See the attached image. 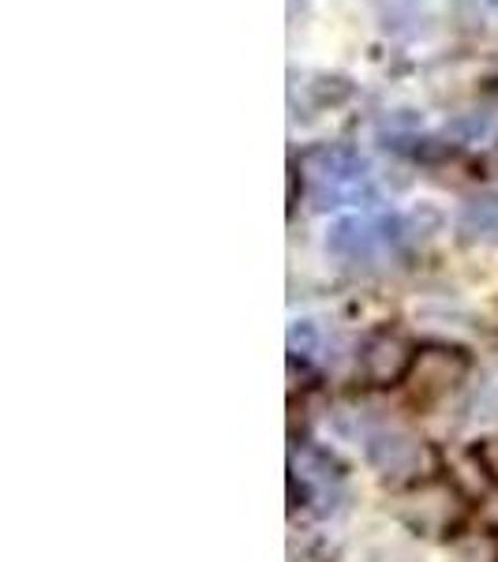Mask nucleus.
Listing matches in <instances>:
<instances>
[{
	"label": "nucleus",
	"mask_w": 498,
	"mask_h": 562,
	"mask_svg": "<svg viewBox=\"0 0 498 562\" xmlns=\"http://www.w3.org/2000/svg\"><path fill=\"white\" fill-rule=\"evenodd\" d=\"M301 173L307 188H312V199L319 211L371 199L367 161L352 147H341V143H322V147L307 150L301 158Z\"/></svg>",
	"instance_id": "f257e3e1"
},
{
	"label": "nucleus",
	"mask_w": 498,
	"mask_h": 562,
	"mask_svg": "<svg viewBox=\"0 0 498 562\" xmlns=\"http://www.w3.org/2000/svg\"><path fill=\"white\" fill-rule=\"evenodd\" d=\"M367 461L386 484H412L434 473V450L401 424H378L367 431Z\"/></svg>",
	"instance_id": "f03ea898"
},
{
	"label": "nucleus",
	"mask_w": 498,
	"mask_h": 562,
	"mask_svg": "<svg viewBox=\"0 0 498 562\" xmlns=\"http://www.w3.org/2000/svg\"><path fill=\"white\" fill-rule=\"evenodd\" d=\"M405 237V222L394 214H352L341 217L326 237V248L346 262H375Z\"/></svg>",
	"instance_id": "7ed1b4c3"
},
{
	"label": "nucleus",
	"mask_w": 498,
	"mask_h": 562,
	"mask_svg": "<svg viewBox=\"0 0 498 562\" xmlns=\"http://www.w3.org/2000/svg\"><path fill=\"white\" fill-rule=\"evenodd\" d=\"M473 371V357L461 346H446V341H431V346L416 349L412 371L405 379L409 394L416 402H439L450 390H457Z\"/></svg>",
	"instance_id": "20e7f679"
},
{
	"label": "nucleus",
	"mask_w": 498,
	"mask_h": 562,
	"mask_svg": "<svg viewBox=\"0 0 498 562\" xmlns=\"http://www.w3.org/2000/svg\"><path fill=\"white\" fill-rule=\"evenodd\" d=\"M288 487H293V498L301 495V503H312L315 514H330L346 495V476L322 450L296 447L288 461Z\"/></svg>",
	"instance_id": "39448f33"
},
{
	"label": "nucleus",
	"mask_w": 498,
	"mask_h": 562,
	"mask_svg": "<svg viewBox=\"0 0 498 562\" xmlns=\"http://www.w3.org/2000/svg\"><path fill=\"white\" fill-rule=\"evenodd\" d=\"M416 349L405 334L397 330H375L360 349V371H364V383L367 386H401L412 371Z\"/></svg>",
	"instance_id": "423d86ee"
},
{
	"label": "nucleus",
	"mask_w": 498,
	"mask_h": 562,
	"mask_svg": "<svg viewBox=\"0 0 498 562\" xmlns=\"http://www.w3.org/2000/svg\"><path fill=\"white\" fill-rule=\"evenodd\" d=\"M457 229L468 240H491L498 237V195L468 199L457 214Z\"/></svg>",
	"instance_id": "0eeeda50"
},
{
	"label": "nucleus",
	"mask_w": 498,
	"mask_h": 562,
	"mask_svg": "<svg viewBox=\"0 0 498 562\" xmlns=\"http://www.w3.org/2000/svg\"><path fill=\"white\" fill-rule=\"evenodd\" d=\"M349 94H352V83L346 76H319L312 83L315 105H338V102H346Z\"/></svg>",
	"instance_id": "6e6552de"
},
{
	"label": "nucleus",
	"mask_w": 498,
	"mask_h": 562,
	"mask_svg": "<svg viewBox=\"0 0 498 562\" xmlns=\"http://www.w3.org/2000/svg\"><path fill=\"white\" fill-rule=\"evenodd\" d=\"M315 346H319V330H315V323H293V326H288V352H293V360L312 357Z\"/></svg>",
	"instance_id": "1a4fd4ad"
},
{
	"label": "nucleus",
	"mask_w": 498,
	"mask_h": 562,
	"mask_svg": "<svg viewBox=\"0 0 498 562\" xmlns=\"http://www.w3.org/2000/svg\"><path fill=\"white\" fill-rule=\"evenodd\" d=\"M476 465L484 469V476L498 484V431L495 435H484V439L476 442Z\"/></svg>",
	"instance_id": "9d476101"
},
{
	"label": "nucleus",
	"mask_w": 498,
	"mask_h": 562,
	"mask_svg": "<svg viewBox=\"0 0 498 562\" xmlns=\"http://www.w3.org/2000/svg\"><path fill=\"white\" fill-rule=\"evenodd\" d=\"M442 217H439V211H431V206H420L409 222H405V237H428V229H434Z\"/></svg>",
	"instance_id": "9b49d317"
},
{
	"label": "nucleus",
	"mask_w": 498,
	"mask_h": 562,
	"mask_svg": "<svg viewBox=\"0 0 498 562\" xmlns=\"http://www.w3.org/2000/svg\"><path fill=\"white\" fill-rule=\"evenodd\" d=\"M484 177H487V180H495V184H498V147L484 158Z\"/></svg>",
	"instance_id": "f8f14e48"
},
{
	"label": "nucleus",
	"mask_w": 498,
	"mask_h": 562,
	"mask_svg": "<svg viewBox=\"0 0 498 562\" xmlns=\"http://www.w3.org/2000/svg\"><path fill=\"white\" fill-rule=\"evenodd\" d=\"M487 397H491V405H495V409H498V371H495V375H491V386H487Z\"/></svg>",
	"instance_id": "ddd939ff"
},
{
	"label": "nucleus",
	"mask_w": 498,
	"mask_h": 562,
	"mask_svg": "<svg viewBox=\"0 0 498 562\" xmlns=\"http://www.w3.org/2000/svg\"><path fill=\"white\" fill-rule=\"evenodd\" d=\"M487 4H495V8H498V0H487Z\"/></svg>",
	"instance_id": "4468645a"
}]
</instances>
